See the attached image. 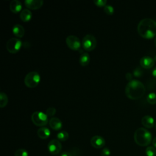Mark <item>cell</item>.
I'll return each instance as SVG.
<instances>
[{
    "instance_id": "obj_1",
    "label": "cell",
    "mask_w": 156,
    "mask_h": 156,
    "mask_svg": "<svg viewBox=\"0 0 156 156\" xmlns=\"http://www.w3.org/2000/svg\"><path fill=\"white\" fill-rule=\"evenodd\" d=\"M137 31L144 38H152L156 36V21L149 18L142 19L137 26Z\"/></svg>"
},
{
    "instance_id": "obj_2",
    "label": "cell",
    "mask_w": 156,
    "mask_h": 156,
    "mask_svg": "<svg viewBox=\"0 0 156 156\" xmlns=\"http://www.w3.org/2000/svg\"><path fill=\"white\" fill-rule=\"evenodd\" d=\"M146 88L144 84L138 80H132L126 86L125 94L126 96L133 100L141 98L144 94Z\"/></svg>"
},
{
    "instance_id": "obj_3",
    "label": "cell",
    "mask_w": 156,
    "mask_h": 156,
    "mask_svg": "<svg viewBox=\"0 0 156 156\" xmlns=\"http://www.w3.org/2000/svg\"><path fill=\"white\" fill-rule=\"evenodd\" d=\"M133 138L135 142L138 146H147L151 142L152 135L146 129L140 127L135 131Z\"/></svg>"
},
{
    "instance_id": "obj_4",
    "label": "cell",
    "mask_w": 156,
    "mask_h": 156,
    "mask_svg": "<svg viewBox=\"0 0 156 156\" xmlns=\"http://www.w3.org/2000/svg\"><path fill=\"white\" fill-rule=\"evenodd\" d=\"M40 82V76L37 71L28 73L24 77V84L29 88H32L37 87Z\"/></svg>"
},
{
    "instance_id": "obj_5",
    "label": "cell",
    "mask_w": 156,
    "mask_h": 156,
    "mask_svg": "<svg viewBox=\"0 0 156 156\" xmlns=\"http://www.w3.org/2000/svg\"><path fill=\"white\" fill-rule=\"evenodd\" d=\"M31 120L35 126L40 127L46 126L49 122L47 115L40 111L34 112L31 116Z\"/></svg>"
},
{
    "instance_id": "obj_6",
    "label": "cell",
    "mask_w": 156,
    "mask_h": 156,
    "mask_svg": "<svg viewBox=\"0 0 156 156\" xmlns=\"http://www.w3.org/2000/svg\"><path fill=\"white\" fill-rule=\"evenodd\" d=\"M82 46L87 51H91L95 49L97 45L96 38L92 34L85 35L82 40Z\"/></svg>"
},
{
    "instance_id": "obj_7",
    "label": "cell",
    "mask_w": 156,
    "mask_h": 156,
    "mask_svg": "<svg viewBox=\"0 0 156 156\" xmlns=\"http://www.w3.org/2000/svg\"><path fill=\"white\" fill-rule=\"evenodd\" d=\"M22 42L19 38H11L7 42L6 48L10 53L15 54L20 50Z\"/></svg>"
},
{
    "instance_id": "obj_8",
    "label": "cell",
    "mask_w": 156,
    "mask_h": 156,
    "mask_svg": "<svg viewBox=\"0 0 156 156\" xmlns=\"http://www.w3.org/2000/svg\"><path fill=\"white\" fill-rule=\"evenodd\" d=\"M66 43L68 47L73 51L79 50L82 44L79 38L73 35H70L66 37Z\"/></svg>"
},
{
    "instance_id": "obj_9",
    "label": "cell",
    "mask_w": 156,
    "mask_h": 156,
    "mask_svg": "<svg viewBox=\"0 0 156 156\" xmlns=\"http://www.w3.org/2000/svg\"><path fill=\"white\" fill-rule=\"evenodd\" d=\"M62 144L59 140L54 139L51 140L48 144V149L52 155L59 154L62 150Z\"/></svg>"
},
{
    "instance_id": "obj_10",
    "label": "cell",
    "mask_w": 156,
    "mask_h": 156,
    "mask_svg": "<svg viewBox=\"0 0 156 156\" xmlns=\"http://www.w3.org/2000/svg\"><path fill=\"white\" fill-rule=\"evenodd\" d=\"M91 146L96 149H100L103 147L105 144V141L104 138L99 135L93 136L90 140Z\"/></svg>"
},
{
    "instance_id": "obj_11",
    "label": "cell",
    "mask_w": 156,
    "mask_h": 156,
    "mask_svg": "<svg viewBox=\"0 0 156 156\" xmlns=\"http://www.w3.org/2000/svg\"><path fill=\"white\" fill-rule=\"evenodd\" d=\"M25 6L28 9L37 10L40 9L43 4V0H26L24 1Z\"/></svg>"
},
{
    "instance_id": "obj_12",
    "label": "cell",
    "mask_w": 156,
    "mask_h": 156,
    "mask_svg": "<svg viewBox=\"0 0 156 156\" xmlns=\"http://www.w3.org/2000/svg\"><path fill=\"white\" fill-rule=\"evenodd\" d=\"M154 60L150 56H144L140 58V63L142 68L149 69L152 68L154 65Z\"/></svg>"
},
{
    "instance_id": "obj_13",
    "label": "cell",
    "mask_w": 156,
    "mask_h": 156,
    "mask_svg": "<svg viewBox=\"0 0 156 156\" xmlns=\"http://www.w3.org/2000/svg\"><path fill=\"white\" fill-rule=\"evenodd\" d=\"M49 124L51 129L54 130H59L62 127V122L60 119L56 117H52L49 120Z\"/></svg>"
},
{
    "instance_id": "obj_14",
    "label": "cell",
    "mask_w": 156,
    "mask_h": 156,
    "mask_svg": "<svg viewBox=\"0 0 156 156\" xmlns=\"http://www.w3.org/2000/svg\"><path fill=\"white\" fill-rule=\"evenodd\" d=\"M10 10L15 13H17L22 10V4L18 0H12L9 5Z\"/></svg>"
},
{
    "instance_id": "obj_15",
    "label": "cell",
    "mask_w": 156,
    "mask_h": 156,
    "mask_svg": "<svg viewBox=\"0 0 156 156\" xmlns=\"http://www.w3.org/2000/svg\"><path fill=\"white\" fill-rule=\"evenodd\" d=\"M141 123L144 127L151 129L154 127V119L150 115H145L141 119Z\"/></svg>"
},
{
    "instance_id": "obj_16",
    "label": "cell",
    "mask_w": 156,
    "mask_h": 156,
    "mask_svg": "<svg viewBox=\"0 0 156 156\" xmlns=\"http://www.w3.org/2000/svg\"><path fill=\"white\" fill-rule=\"evenodd\" d=\"M32 16L31 11L28 9H24L20 13V18L23 22L29 21Z\"/></svg>"
},
{
    "instance_id": "obj_17",
    "label": "cell",
    "mask_w": 156,
    "mask_h": 156,
    "mask_svg": "<svg viewBox=\"0 0 156 156\" xmlns=\"http://www.w3.org/2000/svg\"><path fill=\"white\" fill-rule=\"evenodd\" d=\"M12 32L13 34L17 37L18 38H21L24 36V28L23 27V26L19 24H16L13 26L12 28Z\"/></svg>"
},
{
    "instance_id": "obj_18",
    "label": "cell",
    "mask_w": 156,
    "mask_h": 156,
    "mask_svg": "<svg viewBox=\"0 0 156 156\" xmlns=\"http://www.w3.org/2000/svg\"><path fill=\"white\" fill-rule=\"evenodd\" d=\"M51 134L50 130L45 127H41L39 128L37 130V135L38 137L41 139H46L48 138Z\"/></svg>"
},
{
    "instance_id": "obj_19",
    "label": "cell",
    "mask_w": 156,
    "mask_h": 156,
    "mask_svg": "<svg viewBox=\"0 0 156 156\" xmlns=\"http://www.w3.org/2000/svg\"><path fill=\"white\" fill-rule=\"evenodd\" d=\"M90 57L87 52L82 53L79 57V63L82 66H87L90 63Z\"/></svg>"
},
{
    "instance_id": "obj_20",
    "label": "cell",
    "mask_w": 156,
    "mask_h": 156,
    "mask_svg": "<svg viewBox=\"0 0 156 156\" xmlns=\"http://www.w3.org/2000/svg\"><path fill=\"white\" fill-rule=\"evenodd\" d=\"M8 103V97L4 92L0 93V107H5Z\"/></svg>"
},
{
    "instance_id": "obj_21",
    "label": "cell",
    "mask_w": 156,
    "mask_h": 156,
    "mask_svg": "<svg viewBox=\"0 0 156 156\" xmlns=\"http://www.w3.org/2000/svg\"><path fill=\"white\" fill-rule=\"evenodd\" d=\"M57 138L58 140L61 141H65L69 138V134L66 131L63 130L59 132L57 135Z\"/></svg>"
},
{
    "instance_id": "obj_22",
    "label": "cell",
    "mask_w": 156,
    "mask_h": 156,
    "mask_svg": "<svg viewBox=\"0 0 156 156\" xmlns=\"http://www.w3.org/2000/svg\"><path fill=\"white\" fill-rule=\"evenodd\" d=\"M147 101L151 104H156V93L154 92H151L149 93L147 96Z\"/></svg>"
},
{
    "instance_id": "obj_23",
    "label": "cell",
    "mask_w": 156,
    "mask_h": 156,
    "mask_svg": "<svg viewBox=\"0 0 156 156\" xmlns=\"http://www.w3.org/2000/svg\"><path fill=\"white\" fill-rule=\"evenodd\" d=\"M145 152L147 156H155L156 149L153 146H148L145 150Z\"/></svg>"
},
{
    "instance_id": "obj_24",
    "label": "cell",
    "mask_w": 156,
    "mask_h": 156,
    "mask_svg": "<svg viewBox=\"0 0 156 156\" xmlns=\"http://www.w3.org/2000/svg\"><path fill=\"white\" fill-rule=\"evenodd\" d=\"M15 156H28L29 153L27 150L25 149H17L14 154Z\"/></svg>"
},
{
    "instance_id": "obj_25",
    "label": "cell",
    "mask_w": 156,
    "mask_h": 156,
    "mask_svg": "<svg viewBox=\"0 0 156 156\" xmlns=\"http://www.w3.org/2000/svg\"><path fill=\"white\" fill-rule=\"evenodd\" d=\"M104 12L108 15H112L114 13V8L110 5H106L104 7Z\"/></svg>"
},
{
    "instance_id": "obj_26",
    "label": "cell",
    "mask_w": 156,
    "mask_h": 156,
    "mask_svg": "<svg viewBox=\"0 0 156 156\" xmlns=\"http://www.w3.org/2000/svg\"><path fill=\"white\" fill-rule=\"evenodd\" d=\"M93 2L98 7H104L107 5L106 4H107V1L106 0H94Z\"/></svg>"
},
{
    "instance_id": "obj_27",
    "label": "cell",
    "mask_w": 156,
    "mask_h": 156,
    "mask_svg": "<svg viewBox=\"0 0 156 156\" xmlns=\"http://www.w3.org/2000/svg\"><path fill=\"white\" fill-rule=\"evenodd\" d=\"M55 112H56V109L54 108V107H49L48 108L46 109V114L48 116H53L55 114Z\"/></svg>"
},
{
    "instance_id": "obj_28",
    "label": "cell",
    "mask_w": 156,
    "mask_h": 156,
    "mask_svg": "<svg viewBox=\"0 0 156 156\" xmlns=\"http://www.w3.org/2000/svg\"><path fill=\"white\" fill-rule=\"evenodd\" d=\"M110 151L109 148L105 147L101 151V156H110Z\"/></svg>"
},
{
    "instance_id": "obj_29",
    "label": "cell",
    "mask_w": 156,
    "mask_h": 156,
    "mask_svg": "<svg viewBox=\"0 0 156 156\" xmlns=\"http://www.w3.org/2000/svg\"><path fill=\"white\" fill-rule=\"evenodd\" d=\"M143 71L140 68H136L133 71V75L135 77H140L142 75Z\"/></svg>"
},
{
    "instance_id": "obj_30",
    "label": "cell",
    "mask_w": 156,
    "mask_h": 156,
    "mask_svg": "<svg viewBox=\"0 0 156 156\" xmlns=\"http://www.w3.org/2000/svg\"><path fill=\"white\" fill-rule=\"evenodd\" d=\"M126 79H127L129 81H131L132 80V75L130 73H126Z\"/></svg>"
},
{
    "instance_id": "obj_31",
    "label": "cell",
    "mask_w": 156,
    "mask_h": 156,
    "mask_svg": "<svg viewBox=\"0 0 156 156\" xmlns=\"http://www.w3.org/2000/svg\"><path fill=\"white\" fill-rule=\"evenodd\" d=\"M60 156H72V155L69 152L65 151L61 154Z\"/></svg>"
},
{
    "instance_id": "obj_32",
    "label": "cell",
    "mask_w": 156,
    "mask_h": 156,
    "mask_svg": "<svg viewBox=\"0 0 156 156\" xmlns=\"http://www.w3.org/2000/svg\"><path fill=\"white\" fill-rule=\"evenodd\" d=\"M152 76H153L155 78H156V67H155V68H154V69L152 70Z\"/></svg>"
},
{
    "instance_id": "obj_33",
    "label": "cell",
    "mask_w": 156,
    "mask_h": 156,
    "mask_svg": "<svg viewBox=\"0 0 156 156\" xmlns=\"http://www.w3.org/2000/svg\"><path fill=\"white\" fill-rule=\"evenodd\" d=\"M152 144H153L154 147L156 149V136L154 138V140L152 141Z\"/></svg>"
},
{
    "instance_id": "obj_34",
    "label": "cell",
    "mask_w": 156,
    "mask_h": 156,
    "mask_svg": "<svg viewBox=\"0 0 156 156\" xmlns=\"http://www.w3.org/2000/svg\"><path fill=\"white\" fill-rule=\"evenodd\" d=\"M154 44H155V45L156 46V36L155 37V38H154Z\"/></svg>"
},
{
    "instance_id": "obj_35",
    "label": "cell",
    "mask_w": 156,
    "mask_h": 156,
    "mask_svg": "<svg viewBox=\"0 0 156 156\" xmlns=\"http://www.w3.org/2000/svg\"><path fill=\"white\" fill-rule=\"evenodd\" d=\"M154 61L156 62V55H155V57H154Z\"/></svg>"
},
{
    "instance_id": "obj_36",
    "label": "cell",
    "mask_w": 156,
    "mask_h": 156,
    "mask_svg": "<svg viewBox=\"0 0 156 156\" xmlns=\"http://www.w3.org/2000/svg\"><path fill=\"white\" fill-rule=\"evenodd\" d=\"M155 129H156V124H155Z\"/></svg>"
}]
</instances>
